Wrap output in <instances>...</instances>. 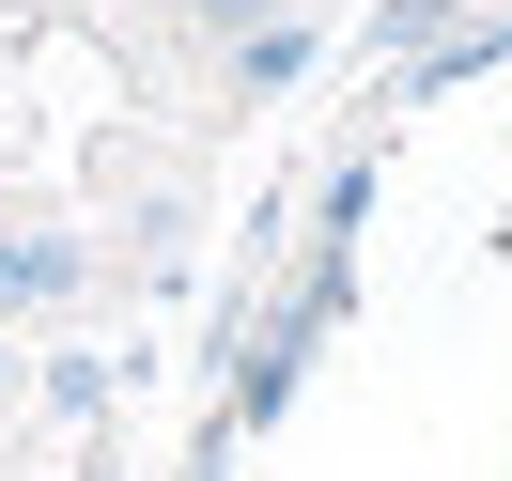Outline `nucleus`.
I'll use <instances>...</instances> for the list:
<instances>
[{"label":"nucleus","mask_w":512,"mask_h":481,"mask_svg":"<svg viewBox=\"0 0 512 481\" xmlns=\"http://www.w3.org/2000/svg\"><path fill=\"white\" fill-rule=\"evenodd\" d=\"M0 16H16V0H0Z\"/></svg>","instance_id":"3"},{"label":"nucleus","mask_w":512,"mask_h":481,"mask_svg":"<svg viewBox=\"0 0 512 481\" xmlns=\"http://www.w3.org/2000/svg\"><path fill=\"white\" fill-rule=\"evenodd\" d=\"M249 16H264V0H202V32H249Z\"/></svg>","instance_id":"2"},{"label":"nucleus","mask_w":512,"mask_h":481,"mask_svg":"<svg viewBox=\"0 0 512 481\" xmlns=\"http://www.w3.org/2000/svg\"><path fill=\"white\" fill-rule=\"evenodd\" d=\"M47 295H78V249L63 233H0V311H47Z\"/></svg>","instance_id":"1"}]
</instances>
